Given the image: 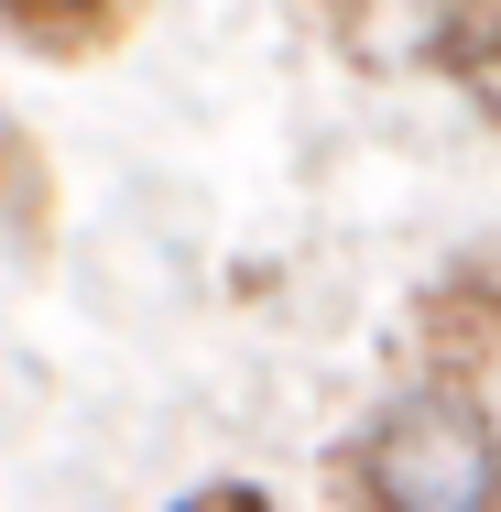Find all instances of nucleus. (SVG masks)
I'll return each instance as SVG.
<instances>
[{
    "mask_svg": "<svg viewBox=\"0 0 501 512\" xmlns=\"http://www.w3.org/2000/svg\"><path fill=\"white\" fill-rule=\"evenodd\" d=\"M360 512H501V425L469 393H393L349 447Z\"/></svg>",
    "mask_w": 501,
    "mask_h": 512,
    "instance_id": "f257e3e1",
    "label": "nucleus"
}]
</instances>
